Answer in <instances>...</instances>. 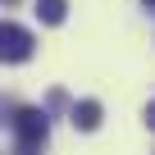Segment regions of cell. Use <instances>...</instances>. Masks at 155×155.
<instances>
[{
	"instance_id": "1",
	"label": "cell",
	"mask_w": 155,
	"mask_h": 155,
	"mask_svg": "<svg viewBox=\"0 0 155 155\" xmlns=\"http://www.w3.org/2000/svg\"><path fill=\"white\" fill-rule=\"evenodd\" d=\"M9 128H14L18 155H37L50 137V114L37 110V105H18V110H9Z\"/></svg>"
},
{
	"instance_id": "2",
	"label": "cell",
	"mask_w": 155,
	"mask_h": 155,
	"mask_svg": "<svg viewBox=\"0 0 155 155\" xmlns=\"http://www.w3.org/2000/svg\"><path fill=\"white\" fill-rule=\"evenodd\" d=\"M32 32L23 28V23H5V32H0V55H5V64H23V59H32Z\"/></svg>"
},
{
	"instance_id": "3",
	"label": "cell",
	"mask_w": 155,
	"mask_h": 155,
	"mask_svg": "<svg viewBox=\"0 0 155 155\" xmlns=\"http://www.w3.org/2000/svg\"><path fill=\"white\" fill-rule=\"evenodd\" d=\"M101 119H105L101 101H73V110H68V123H73L78 132H96V128H101Z\"/></svg>"
},
{
	"instance_id": "4",
	"label": "cell",
	"mask_w": 155,
	"mask_h": 155,
	"mask_svg": "<svg viewBox=\"0 0 155 155\" xmlns=\"http://www.w3.org/2000/svg\"><path fill=\"white\" fill-rule=\"evenodd\" d=\"M37 18H41L46 28H59V23L68 18V0H37Z\"/></svg>"
},
{
	"instance_id": "5",
	"label": "cell",
	"mask_w": 155,
	"mask_h": 155,
	"mask_svg": "<svg viewBox=\"0 0 155 155\" xmlns=\"http://www.w3.org/2000/svg\"><path fill=\"white\" fill-rule=\"evenodd\" d=\"M146 128H150V132H155V101H150V105H146Z\"/></svg>"
},
{
	"instance_id": "6",
	"label": "cell",
	"mask_w": 155,
	"mask_h": 155,
	"mask_svg": "<svg viewBox=\"0 0 155 155\" xmlns=\"http://www.w3.org/2000/svg\"><path fill=\"white\" fill-rule=\"evenodd\" d=\"M141 5H150V9H155V0H141Z\"/></svg>"
},
{
	"instance_id": "7",
	"label": "cell",
	"mask_w": 155,
	"mask_h": 155,
	"mask_svg": "<svg viewBox=\"0 0 155 155\" xmlns=\"http://www.w3.org/2000/svg\"><path fill=\"white\" fill-rule=\"evenodd\" d=\"M9 5H18V0H9Z\"/></svg>"
}]
</instances>
